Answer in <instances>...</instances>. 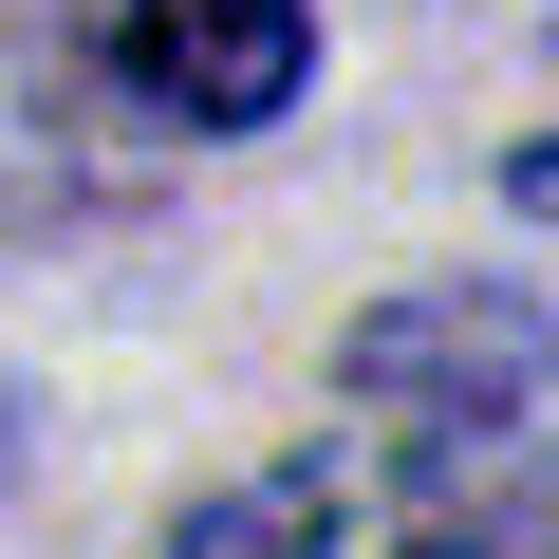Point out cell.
Masks as SVG:
<instances>
[{
    "label": "cell",
    "instance_id": "1",
    "mask_svg": "<svg viewBox=\"0 0 559 559\" xmlns=\"http://www.w3.org/2000/svg\"><path fill=\"white\" fill-rule=\"evenodd\" d=\"M168 559H540V411H355L187 503Z\"/></svg>",
    "mask_w": 559,
    "mask_h": 559
},
{
    "label": "cell",
    "instance_id": "2",
    "mask_svg": "<svg viewBox=\"0 0 559 559\" xmlns=\"http://www.w3.org/2000/svg\"><path fill=\"white\" fill-rule=\"evenodd\" d=\"M318 75V0H131L150 131H280Z\"/></svg>",
    "mask_w": 559,
    "mask_h": 559
},
{
    "label": "cell",
    "instance_id": "3",
    "mask_svg": "<svg viewBox=\"0 0 559 559\" xmlns=\"http://www.w3.org/2000/svg\"><path fill=\"white\" fill-rule=\"evenodd\" d=\"M355 411H540V318L522 299H411L336 355Z\"/></svg>",
    "mask_w": 559,
    "mask_h": 559
},
{
    "label": "cell",
    "instance_id": "4",
    "mask_svg": "<svg viewBox=\"0 0 559 559\" xmlns=\"http://www.w3.org/2000/svg\"><path fill=\"white\" fill-rule=\"evenodd\" d=\"M0 448H20V411H0Z\"/></svg>",
    "mask_w": 559,
    "mask_h": 559
}]
</instances>
